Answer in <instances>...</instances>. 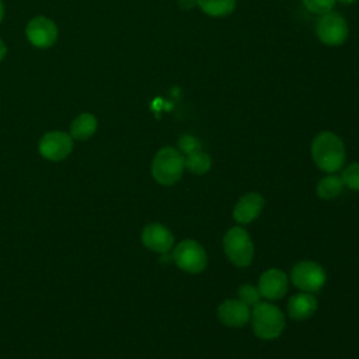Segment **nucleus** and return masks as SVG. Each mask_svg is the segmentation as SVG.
Returning <instances> with one entry per match:
<instances>
[{
    "label": "nucleus",
    "mask_w": 359,
    "mask_h": 359,
    "mask_svg": "<svg viewBox=\"0 0 359 359\" xmlns=\"http://www.w3.org/2000/svg\"><path fill=\"white\" fill-rule=\"evenodd\" d=\"M311 154L320 170L325 172H335L345 161V146L335 133L321 132L311 143Z\"/></svg>",
    "instance_id": "f257e3e1"
},
{
    "label": "nucleus",
    "mask_w": 359,
    "mask_h": 359,
    "mask_svg": "<svg viewBox=\"0 0 359 359\" xmlns=\"http://www.w3.org/2000/svg\"><path fill=\"white\" fill-rule=\"evenodd\" d=\"M185 168L182 154L174 147H163L151 163V175L161 185H174L182 177Z\"/></svg>",
    "instance_id": "f03ea898"
},
{
    "label": "nucleus",
    "mask_w": 359,
    "mask_h": 359,
    "mask_svg": "<svg viewBox=\"0 0 359 359\" xmlns=\"http://www.w3.org/2000/svg\"><path fill=\"white\" fill-rule=\"evenodd\" d=\"M285 327L283 313L271 303H258L252 310V330L261 339H273Z\"/></svg>",
    "instance_id": "7ed1b4c3"
},
{
    "label": "nucleus",
    "mask_w": 359,
    "mask_h": 359,
    "mask_svg": "<svg viewBox=\"0 0 359 359\" xmlns=\"http://www.w3.org/2000/svg\"><path fill=\"white\" fill-rule=\"evenodd\" d=\"M223 248L227 258L236 266H248L254 258V244L248 233L241 227H231L223 237Z\"/></svg>",
    "instance_id": "20e7f679"
},
{
    "label": "nucleus",
    "mask_w": 359,
    "mask_h": 359,
    "mask_svg": "<svg viewBox=\"0 0 359 359\" xmlns=\"http://www.w3.org/2000/svg\"><path fill=\"white\" fill-rule=\"evenodd\" d=\"M172 259L178 268L188 273H199L208 264L203 247L194 240H184L178 243L174 248Z\"/></svg>",
    "instance_id": "39448f33"
},
{
    "label": "nucleus",
    "mask_w": 359,
    "mask_h": 359,
    "mask_svg": "<svg viewBox=\"0 0 359 359\" xmlns=\"http://www.w3.org/2000/svg\"><path fill=\"white\" fill-rule=\"evenodd\" d=\"M318 39L330 46L342 45L348 36V25L345 18L334 11L323 14L316 24Z\"/></svg>",
    "instance_id": "423d86ee"
},
{
    "label": "nucleus",
    "mask_w": 359,
    "mask_h": 359,
    "mask_svg": "<svg viewBox=\"0 0 359 359\" xmlns=\"http://www.w3.org/2000/svg\"><path fill=\"white\" fill-rule=\"evenodd\" d=\"M292 282L302 290L313 293L320 290L325 280L327 275L323 266L313 261H303L293 266L292 269Z\"/></svg>",
    "instance_id": "0eeeda50"
},
{
    "label": "nucleus",
    "mask_w": 359,
    "mask_h": 359,
    "mask_svg": "<svg viewBox=\"0 0 359 359\" xmlns=\"http://www.w3.org/2000/svg\"><path fill=\"white\" fill-rule=\"evenodd\" d=\"M39 153L50 161H60L66 158L73 150V137L62 130H52L39 140Z\"/></svg>",
    "instance_id": "6e6552de"
},
{
    "label": "nucleus",
    "mask_w": 359,
    "mask_h": 359,
    "mask_svg": "<svg viewBox=\"0 0 359 359\" xmlns=\"http://www.w3.org/2000/svg\"><path fill=\"white\" fill-rule=\"evenodd\" d=\"M28 41L41 49L50 48L57 39V27L56 24L43 15L32 18L25 29Z\"/></svg>",
    "instance_id": "1a4fd4ad"
},
{
    "label": "nucleus",
    "mask_w": 359,
    "mask_h": 359,
    "mask_svg": "<svg viewBox=\"0 0 359 359\" xmlns=\"http://www.w3.org/2000/svg\"><path fill=\"white\" fill-rule=\"evenodd\" d=\"M142 243L154 252L165 254L174 245V236L165 226L151 223L143 229Z\"/></svg>",
    "instance_id": "9d476101"
},
{
    "label": "nucleus",
    "mask_w": 359,
    "mask_h": 359,
    "mask_svg": "<svg viewBox=\"0 0 359 359\" xmlns=\"http://www.w3.org/2000/svg\"><path fill=\"white\" fill-rule=\"evenodd\" d=\"M258 290L261 296L268 300H279L287 292V278L280 269L265 271L258 282Z\"/></svg>",
    "instance_id": "9b49d317"
},
{
    "label": "nucleus",
    "mask_w": 359,
    "mask_h": 359,
    "mask_svg": "<svg viewBox=\"0 0 359 359\" xmlns=\"http://www.w3.org/2000/svg\"><path fill=\"white\" fill-rule=\"evenodd\" d=\"M219 320L229 327H241L251 318L250 307L240 300H224L217 309Z\"/></svg>",
    "instance_id": "f8f14e48"
},
{
    "label": "nucleus",
    "mask_w": 359,
    "mask_h": 359,
    "mask_svg": "<svg viewBox=\"0 0 359 359\" xmlns=\"http://www.w3.org/2000/svg\"><path fill=\"white\" fill-rule=\"evenodd\" d=\"M264 203H265L264 198L257 192H250V194L241 196V199L237 202V205L233 210L234 220L241 224L254 222L259 216V213L264 208Z\"/></svg>",
    "instance_id": "ddd939ff"
},
{
    "label": "nucleus",
    "mask_w": 359,
    "mask_h": 359,
    "mask_svg": "<svg viewBox=\"0 0 359 359\" xmlns=\"http://www.w3.org/2000/svg\"><path fill=\"white\" fill-rule=\"evenodd\" d=\"M316 309L317 300L309 292L292 296L287 303V313L293 320H306L314 314Z\"/></svg>",
    "instance_id": "4468645a"
},
{
    "label": "nucleus",
    "mask_w": 359,
    "mask_h": 359,
    "mask_svg": "<svg viewBox=\"0 0 359 359\" xmlns=\"http://www.w3.org/2000/svg\"><path fill=\"white\" fill-rule=\"evenodd\" d=\"M97 125V118L93 114H80L74 118V121L70 125V136L76 140H87L95 133Z\"/></svg>",
    "instance_id": "2eb2a0df"
},
{
    "label": "nucleus",
    "mask_w": 359,
    "mask_h": 359,
    "mask_svg": "<svg viewBox=\"0 0 359 359\" xmlns=\"http://www.w3.org/2000/svg\"><path fill=\"white\" fill-rule=\"evenodd\" d=\"M199 8L212 17H224L233 13L236 0H196Z\"/></svg>",
    "instance_id": "dca6fc26"
},
{
    "label": "nucleus",
    "mask_w": 359,
    "mask_h": 359,
    "mask_svg": "<svg viewBox=\"0 0 359 359\" xmlns=\"http://www.w3.org/2000/svg\"><path fill=\"white\" fill-rule=\"evenodd\" d=\"M184 163H185V167L191 172L198 174V175H202V174L208 172L210 165H212V160H210L209 154L203 153L202 150H196V151H192L189 154H185Z\"/></svg>",
    "instance_id": "f3484780"
},
{
    "label": "nucleus",
    "mask_w": 359,
    "mask_h": 359,
    "mask_svg": "<svg viewBox=\"0 0 359 359\" xmlns=\"http://www.w3.org/2000/svg\"><path fill=\"white\" fill-rule=\"evenodd\" d=\"M342 188L344 182L341 177L327 175L317 184V195L323 199H332L342 192Z\"/></svg>",
    "instance_id": "a211bd4d"
},
{
    "label": "nucleus",
    "mask_w": 359,
    "mask_h": 359,
    "mask_svg": "<svg viewBox=\"0 0 359 359\" xmlns=\"http://www.w3.org/2000/svg\"><path fill=\"white\" fill-rule=\"evenodd\" d=\"M261 299V293L258 290V287L252 286V285H243L238 289V300L243 302L245 306H255L259 303Z\"/></svg>",
    "instance_id": "6ab92c4d"
},
{
    "label": "nucleus",
    "mask_w": 359,
    "mask_h": 359,
    "mask_svg": "<svg viewBox=\"0 0 359 359\" xmlns=\"http://www.w3.org/2000/svg\"><path fill=\"white\" fill-rule=\"evenodd\" d=\"M341 180H342L344 185L348 187L349 189L359 191V163H353V164L348 165L342 171Z\"/></svg>",
    "instance_id": "aec40b11"
},
{
    "label": "nucleus",
    "mask_w": 359,
    "mask_h": 359,
    "mask_svg": "<svg viewBox=\"0 0 359 359\" xmlns=\"http://www.w3.org/2000/svg\"><path fill=\"white\" fill-rule=\"evenodd\" d=\"M304 7L314 14H325L331 11L337 0H302Z\"/></svg>",
    "instance_id": "412c9836"
},
{
    "label": "nucleus",
    "mask_w": 359,
    "mask_h": 359,
    "mask_svg": "<svg viewBox=\"0 0 359 359\" xmlns=\"http://www.w3.org/2000/svg\"><path fill=\"white\" fill-rule=\"evenodd\" d=\"M178 149L184 154H189L192 151L201 150V142L192 135H182L178 140Z\"/></svg>",
    "instance_id": "4be33fe9"
},
{
    "label": "nucleus",
    "mask_w": 359,
    "mask_h": 359,
    "mask_svg": "<svg viewBox=\"0 0 359 359\" xmlns=\"http://www.w3.org/2000/svg\"><path fill=\"white\" fill-rule=\"evenodd\" d=\"M178 4L184 10H189L196 4V0H178Z\"/></svg>",
    "instance_id": "5701e85b"
},
{
    "label": "nucleus",
    "mask_w": 359,
    "mask_h": 359,
    "mask_svg": "<svg viewBox=\"0 0 359 359\" xmlns=\"http://www.w3.org/2000/svg\"><path fill=\"white\" fill-rule=\"evenodd\" d=\"M6 53H7V46H6V43L3 42V39L0 38V60L4 59Z\"/></svg>",
    "instance_id": "b1692460"
},
{
    "label": "nucleus",
    "mask_w": 359,
    "mask_h": 359,
    "mask_svg": "<svg viewBox=\"0 0 359 359\" xmlns=\"http://www.w3.org/2000/svg\"><path fill=\"white\" fill-rule=\"evenodd\" d=\"M3 17H4V6H3V1L0 0V22H1Z\"/></svg>",
    "instance_id": "393cba45"
},
{
    "label": "nucleus",
    "mask_w": 359,
    "mask_h": 359,
    "mask_svg": "<svg viewBox=\"0 0 359 359\" xmlns=\"http://www.w3.org/2000/svg\"><path fill=\"white\" fill-rule=\"evenodd\" d=\"M338 1H341L342 4H352V3H355L356 0H338Z\"/></svg>",
    "instance_id": "a878e982"
}]
</instances>
